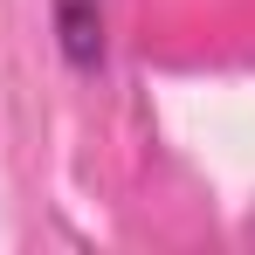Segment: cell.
<instances>
[{
  "instance_id": "1",
  "label": "cell",
  "mask_w": 255,
  "mask_h": 255,
  "mask_svg": "<svg viewBox=\"0 0 255 255\" xmlns=\"http://www.w3.org/2000/svg\"><path fill=\"white\" fill-rule=\"evenodd\" d=\"M48 35L76 76H97L111 55V0H48Z\"/></svg>"
}]
</instances>
